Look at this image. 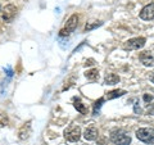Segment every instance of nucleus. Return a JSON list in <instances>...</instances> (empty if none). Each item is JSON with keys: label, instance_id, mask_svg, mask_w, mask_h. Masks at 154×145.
Instances as JSON below:
<instances>
[{"label": "nucleus", "instance_id": "obj_1", "mask_svg": "<svg viewBox=\"0 0 154 145\" xmlns=\"http://www.w3.org/2000/svg\"><path fill=\"white\" fill-rule=\"evenodd\" d=\"M110 140H112V143H114L116 145H128L131 143L130 135L121 128H116L110 132Z\"/></svg>", "mask_w": 154, "mask_h": 145}, {"label": "nucleus", "instance_id": "obj_2", "mask_svg": "<svg viewBox=\"0 0 154 145\" xmlns=\"http://www.w3.org/2000/svg\"><path fill=\"white\" fill-rule=\"evenodd\" d=\"M77 25H79V16H77V14H72L68 18V21H67L64 28H62L59 31V36L64 37V36L71 35V32H73L77 28Z\"/></svg>", "mask_w": 154, "mask_h": 145}, {"label": "nucleus", "instance_id": "obj_3", "mask_svg": "<svg viewBox=\"0 0 154 145\" xmlns=\"http://www.w3.org/2000/svg\"><path fill=\"white\" fill-rule=\"evenodd\" d=\"M64 137H66L67 141H69V143L79 141L80 137H81V128H80V126H77V125H71L68 128H66Z\"/></svg>", "mask_w": 154, "mask_h": 145}, {"label": "nucleus", "instance_id": "obj_4", "mask_svg": "<svg viewBox=\"0 0 154 145\" xmlns=\"http://www.w3.org/2000/svg\"><path fill=\"white\" fill-rule=\"evenodd\" d=\"M136 137L145 144L154 145V130L152 128H139L136 131Z\"/></svg>", "mask_w": 154, "mask_h": 145}, {"label": "nucleus", "instance_id": "obj_5", "mask_svg": "<svg viewBox=\"0 0 154 145\" xmlns=\"http://www.w3.org/2000/svg\"><path fill=\"white\" fill-rule=\"evenodd\" d=\"M145 42H146L145 37H134L125 42L123 49L125 50H139V49H141V48H144Z\"/></svg>", "mask_w": 154, "mask_h": 145}, {"label": "nucleus", "instance_id": "obj_6", "mask_svg": "<svg viewBox=\"0 0 154 145\" xmlns=\"http://www.w3.org/2000/svg\"><path fill=\"white\" fill-rule=\"evenodd\" d=\"M140 18L144 19V21H152V19H154V3L148 4V5H145L141 9Z\"/></svg>", "mask_w": 154, "mask_h": 145}, {"label": "nucleus", "instance_id": "obj_7", "mask_svg": "<svg viewBox=\"0 0 154 145\" xmlns=\"http://www.w3.org/2000/svg\"><path fill=\"white\" fill-rule=\"evenodd\" d=\"M17 14V8L12 5V4H9V5H7L5 8H4V12H3V19L8 23H11L14 17H16Z\"/></svg>", "mask_w": 154, "mask_h": 145}, {"label": "nucleus", "instance_id": "obj_8", "mask_svg": "<svg viewBox=\"0 0 154 145\" xmlns=\"http://www.w3.org/2000/svg\"><path fill=\"white\" fill-rule=\"evenodd\" d=\"M139 59L141 60V63L145 67H150L154 64V57L150 51H143L139 55Z\"/></svg>", "mask_w": 154, "mask_h": 145}, {"label": "nucleus", "instance_id": "obj_9", "mask_svg": "<svg viewBox=\"0 0 154 145\" xmlns=\"http://www.w3.org/2000/svg\"><path fill=\"white\" fill-rule=\"evenodd\" d=\"M84 137H85V140H88V141H94V140L98 139V130L94 126L88 127L84 132Z\"/></svg>", "mask_w": 154, "mask_h": 145}, {"label": "nucleus", "instance_id": "obj_10", "mask_svg": "<svg viewBox=\"0 0 154 145\" xmlns=\"http://www.w3.org/2000/svg\"><path fill=\"white\" fill-rule=\"evenodd\" d=\"M119 76L118 75H116V73H108V75H105L104 77V84L105 85H116V84H118L119 82Z\"/></svg>", "mask_w": 154, "mask_h": 145}, {"label": "nucleus", "instance_id": "obj_11", "mask_svg": "<svg viewBox=\"0 0 154 145\" xmlns=\"http://www.w3.org/2000/svg\"><path fill=\"white\" fill-rule=\"evenodd\" d=\"M126 94V90H122V89H117V90H112L107 93V96H105L104 99H108V100H112V99H116V98H119V96H122Z\"/></svg>", "mask_w": 154, "mask_h": 145}, {"label": "nucleus", "instance_id": "obj_12", "mask_svg": "<svg viewBox=\"0 0 154 145\" xmlns=\"http://www.w3.org/2000/svg\"><path fill=\"white\" fill-rule=\"evenodd\" d=\"M85 77L88 79L89 81H98L99 79V71L96 68H93V69H89L85 72Z\"/></svg>", "mask_w": 154, "mask_h": 145}, {"label": "nucleus", "instance_id": "obj_13", "mask_svg": "<svg viewBox=\"0 0 154 145\" xmlns=\"http://www.w3.org/2000/svg\"><path fill=\"white\" fill-rule=\"evenodd\" d=\"M104 101H105L104 98H99V99L94 103V107H93V114H94V116H98V114H99V110H100V108H102V105H103Z\"/></svg>", "mask_w": 154, "mask_h": 145}, {"label": "nucleus", "instance_id": "obj_14", "mask_svg": "<svg viewBox=\"0 0 154 145\" xmlns=\"http://www.w3.org/2000/svg\"><path fill=\"white\" fill-rule=\"evenodd\" d=\"M73 107L77 109V112H80L81 114H86L88 113V109H86L85 105L81 103V101L79 99H75V104H73Z\"/></svg>", "mask_w": 154, "mask_h": 145}, {"label": "nucleus", "instance_id": "obj_15", "mask_svg": "<svg viewBox=\"0 0 154 145\" xmlns=\"http://www.w3.org/2000/svg\"><path fill=\"white\" fill-rule=\"evenodd\" d=\"M103 25V22L102 21H98V22H89V23H86V26H85V31H91V30H94V28H98Z\"/></svg>", "mask_w": 154, "mask_h": 145}, {"label": "nucleus", "instance_id": "obj_16", "mask_svg": "<svg viewBox=\"0 0 154 145\" xmlns=\"http://www.w3.org/2000/svg\"><path fill=\"white\" fill-rule=\"evenodd\" d=\"M7 123H8V118L5 117L4 114L0 113V127H4V126H7Z\"/></svg>", "mask_w": 154, "mask_h": 145}, {"label": "nucleus", "instance_id": "obj_17", "mask_svg": "<svg viewBox=\"0 0 154 145\" xmlns=\"http://www.w3.org/2000/svg\"><path fill=\"white\" fill-rule=\"evenodd\" d=\"M143 99H144V101H145V103H150V101L154 99V96H153V95H150V94H144Z\"/></svg>", "mask_w": 154, "mask_h": 145}, {"label": "nucleus", "instance_id": "obj_18", "mask_svg": "<svg viewBox=\"0 0 154 145\" xmlns=\"http://www.w3.org/2000/svg\"><path fill=\"white\" fill-rule=\"evenodd\" d=\"M148 113L154 116V105H153V107H150V108H148Z\"/></svg>", "mask_w": 154, "mask_h": 145}, {"label": "nucleus", "instance_id": "obj_19", "mask_svg": "<svg viewBox=\"0 0 154 145\" xmlns=\"http://www.w3.org/2000/svg\"><path fill=\"white\" fill-rule=\"evenodd\" d=\"M7 75H8L9 77H11V76L13 75V72H12V69H11V68H7Z\"/></svg>", "mask_w": 154, "mask_h": 145}, {"label": "nucleus", "instance_id": "obj_20", "mask_svg": "<svg viewBox=\"0 0 154 145\" xmlns=\"http://www.w3.org/2000/svg\"><path fill=\"white\" fill-rule=\"evenodd\" d=\"M150 81H152V82H153V84H154V73H153V75L150 76Z\"/></svg>", "mask_w": 154, "mask_h": 145}]
</instances>
